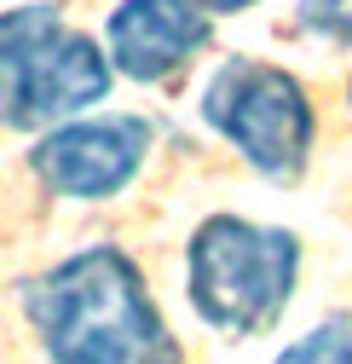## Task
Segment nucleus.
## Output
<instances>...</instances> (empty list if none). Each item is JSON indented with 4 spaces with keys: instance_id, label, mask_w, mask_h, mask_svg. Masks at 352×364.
Listing matches in <instances>:
<instances>
[{
    "instance_id": "f257e3e1",
    "label": "nucleus",
    "mask_w": 352,
    "mask_h": 364,
    "mask_svg": "<svg viewBox=\"0 0 352 364\" xmlns=\"http://www.w3.org/2000/svg\"><path fill=\"white\" fill-rule=\"evenodd\" d=\"M23 318L40 353L58 364H156L180 358L162 306L145 289V272L116 243H93L35 284H23Z\"/></svg>"
},
{
    "instance_id": "f03ea898",
    "label": "nucleus",
    "mask_w": 352,
    "mask_h": 364,
    "mask_svg": "<svg viewBox=\"0 0 352 364\" xmlns=\"http://www.w3.org/2000/svg\"><path fill=\"white\" fill-rule=\"evenodd\" d=\"M300 284V237L289 225L208 214L185 243V295L208 330L248 341L277 330Z\"/></svg>"
},
{
    "instance_id": "7ed1b4c3",
    "label": "nucleus",
    "mask_w": 352,
    "mask_h": 364,
    "mask_svg": "<svg viewBox=\"0 0 352 364\" xmlns=\"http://www.w3.org/2000/svg\"><path fill=\"white\" fill-rule=\"evenodd\" d=\"M202 122L266 179H300V168L312 162L318 110L283 64L243 53L219 58L202 87Z\"/></svg>"
},
{
    "instance_id": "20e7f679",
    "label": "nucleus",
    "mask_w": 352,
    "mask_h": 364,
    "mask_svg": "<svg viewBox=\"0 0 352 364\" xmlns=\"http://www.w3.org/2000/svg\"><path fill=\"white\" fill-rule=\"evenodd\" d=\"M145 156H150L145 116H70L35 139L29 173L64 203H110L139 179Z\"/></svg>"
},
{
    "instance_id": "39448f33",
    "label": "nucleus",
    "mask_w": 352,
    "mask_h": 364,
    "mask_svg": "<svg viewBox=\"0 0 352 364\" xmlns=\"http://www.w3.org/2000/svg\"><path fill=\"white\" fill-rule=\"evenodd\" d=\"M110 53L93 35L53 23L18 64V87H12V127H53L81 116L87 105H99L110 93Z\"/></svg>"
},
{
    "instance_id": "423d86ee",
    "label": "nucleus",
    "mask_w": 352,
    "mask_h": 364,
    "mask_svg": "<svg viewBox=\"0 0 352 364\" xmlns=\"http://www.w3.org/2000/svg\"><path fill=\"white\" fill-rule=\"evenodd\" d=\"M214 35V12L202 0H121L104 23V53L127 81H167L180 75Z\"/></svg>"
},
{
    "instance_id": "0eeeda50",
    "label": "nucleus",
    "mask_w": 352,
    "mask_h": 364,
    "mask_svg": "<svg viewBox=\"0 0 352 364\" xmlns=\"http://www.w3.org/2000/svg\"><path fill=\"white\" fill-rule=\"evenodd\" d=\"M53 23H58V6H12V12H0V127H12V87H18L23 53Z\"/></svg>"
},
{
    "instance_id": "6e6552de",
    "label": "nucleus",
    "mask_w": 352,
    "mask_h": 364,
    "mask_svg": "<svg viewBox=\"0 0 352 364\" xmlns=\"http://www.w3.org/2000/svg\"><path fill=\"white\" fill-rule=\"evenodd\" d=\"M283 358H289V364H306V358H341V364H352V312L324 318L318 330H306L300 341H289Z\"/></svg>"
},
{
    "instance_id": "1a4fd4ad",
    "label": "nucleus",
    "mask_w": 352,
    "mask_h": 364,
    "mask_svg": "<svg viewBox=\"0 0 352 364\" xmlns=\"http://www.w3.org/2000/svg\"><path fill=\"white\" fill-rule=\"evenodd\" d=\"M300 29L329 47H352V0H300Z\"/></svg>"
},
{
    "instance_id": "9d476101",
    "label": "nucleus",
    "mask_w": 352,
    "mask_h": 364,
    "mask_svg": "<svg viewBox=\"0 0 352 364\" xmlns=\"http://www.w3.org/2000/svg\"><path fill=\"white\" fill-rule=\"evenodd\" d=\"M202 6H208L214 18H237V12H248V6H260V0H202Z\"/></svg>"
},
{
    "instance_id": "9b49d317",
    "label": "nucleus",
    "mask_w": 352,
    "mask_h": 364,
    "mask_svg": "<svg viewBox=\"0 0 352 364\" xmlns=\"http://www.w3.org/2000/svg\"><path fill=\"white\" fill-rule=\"evenodd\" d=\"M346 99H352V81H346Z\"/></svg>"
}]
</instances>
